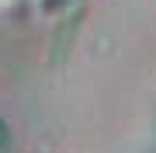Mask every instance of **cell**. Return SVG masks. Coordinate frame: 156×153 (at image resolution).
<instances>
[{"label":"cell","mask_w":156,"mask_h":153,"mask_svg":"<svg viewBox=\"0 0 156 153\" xmlns=\"http://www.w3.org/2000/svg\"><path fill=\"white\" fill-rule=\"evenodd\" d=\"M49 4H52V7H56V4H69V0H49Z\"/></svg>","instance_id":"3"},{"label":"cell","mask_w":156,"mask_h":153,"mask_svg":"<svg viewBox=\"0 0 156 153\" xmlns=\"http://www.w3.org/2000/svg\"><path fill=\"white\" fill-rule=\"evenodd\" d=\"M14 146V136H11V122H7V115L0 111V153H11Z\"/></svg>","instance_id":"2"},{"label":"cell","mask_w":156,"mask_h":153,"mask_svg":"<svg viewBox=\"0 0 156 153\" xmlns=\"http://www.w3.org/2000/svg\"><path fill=\"white\" fill-rule=\"evenodd\" d=\"M80 21H83V11H69L66 14V21L59 24V31H56V46H52V63H62L69 56V49H73V35H76V28H80Z\"/></svg>","instance_id":"1"}]
</instances>
